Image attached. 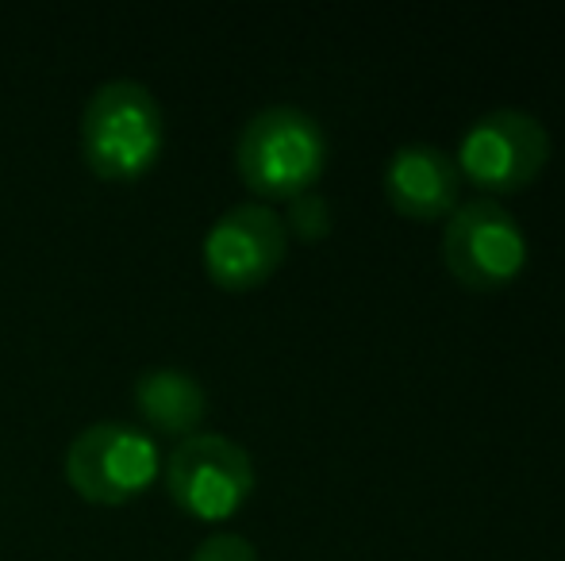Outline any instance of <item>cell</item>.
<instances>
[{
  "label": "cell",
  "mask_w": 565,
  "mask_h": 561,
  "mask_svg": "<svg viewBox=\"0 0 565 561\" xmlns=\"http://www.w3.org/2000/svg\"><path fill=\"white\" fill-rule=\"evenodd\" d=\"M235 162L254 193L300 196L320 181L328 165V136L305 108L269 105L243 123Z\"/></svg>",
  "instance_id": "cell-1"
},
{
  "label": "cell",
  "mask_w": 565,
  "mask_h": 561,
  "mask_svg": "<svg viewBox=\"0 0 565 561\" xmlns=\"http://www.w3.org/2000/svg\"><path fill=\"white\" fill-rule=\"evenodd\" d=\"M82 147L108 181L139 177L162 150V105L142 82L116 77L89 97L82 116Z\"/></svg>",
  "instance_id": "cell-2"
},
{
  "label": "cell",
  "mask_w": 565,
  "mask_h": 561,
  "mask_svg": "<svg viewBox=\"0 0 565 561\" xmlns=\"http://www.w3.org/2000/svg\"><path fill=\"white\" fill-rule=\"evenodd\" d=\"M162 446L150 431L135 423L100 420L70 439L62 470L74 493L97 504H119L139 496L162 470Z\"/></svg>",
  "instance_id": "cell-3"
},
{
  "label": "cell",
  "mask_w": 565,
  "mask_h": 561,
  "mask_svg": "<svg viewBox=\"0 0 565 561\" xmlns=\"http://www.w3.org/2000/svg\"><path fill=\"white\" fill-rule=\"evenodd\" d=\"M173 504L196 519H227L254 493V462L235 439L196 431L173 446L162 462Z\"/></svg>",
  "instance_id": "cell-4"
},
{
  "label": "cell",
  "mask_w": 565,
  "mask_h": 561,
  "mask_svg": "<svg viewBox=\"0 0 565 561\" xmlns=\"http://www.w3.org/2000/svg\"><path fill=\"white\" fill-rule=\"evenodd\" d=\"M443 262L466 289H504L527 266V235L497 201H469L450 212L443 231Z\"/></svg>",
  "instance_id": "cell-5"
},
{
  "label": "cell",
  "mask_w": 565,
  "mask_h": 561,
  "mask_svg": "<svg viewBox=\"0 0 565 561\" xmlns=\"http://www.w3.org/2000/svg\"><path fill=\"white\" fill-rule=\"evenodd\" d=\"M461 170L489 193H520L551 162V131L523 108H497L461 139Z\"/></svg>",
  "instance_id": "cell-6"
},
{
  "label": "cell",
  "mask_w": 565,
  "mask_h": 561,
  "mask_svg": "<svg viewBox=\"0 0 565 561\" xmlns=\"http://www.w3.org/2000/svg\"><path fill=\"white\" fill-rule=\"evenodd\" d=\"M285 224L266 204H235L204 235V266L227 289L262 284L285 258Z\"/></svg>",
  "instance_id": "cell-7"
},
{
  "label": "cell",
  "mask_w": 565,
  "mask_h": 561,
  "mask_svg": "<svg viewBox=\"0 0 565 561\" xmlns=\"http://www.w3.org/2000/svg\"><path fill=\"white\" fill-rule=\"evenodd\" d=\"M385 196L408 219H439L458 204V162L431 142H408L385 165Z\"/></svg>",
  "instance_id": "cell-8"
},
{
  "label": "cell",
  "mask_w": 565,
  "mask_h": 561,
  "mask_svg": "<svg viewBox=\"0 0 565 561\" xmlns=\"http://www.w3.org/2000/svg\"><path fill=\"white\" fill-rule=\"evenodd\" d=\"M135 408L154 431L189 439V434H196L204 412H209V397H204V385L189 369L147 366L135 377Z\"/></svg>",
  "instance_id": "cell-9"
},
{
  "label": "cell",
  "mask_w": 565,
  "mask_h": 561,
  "mask_svg": "<svg viewBox=\"0 0 565 561\" xmlns=\"http://www.w3.org/2000/svg\"><path fill=\"white\" fill-rule=\"evenodd\" d=\"M189 561H258V550H254V542L243 539V535L220 531V535H209V539L193 550Z\"/></svg>",
  "instance_id": "cell-10"
},
{
  "label": "cell",
  "mask_w": 565,
  "mask_h": 561,
  "mask_svg": "<svg viewBox=\"0 0 565 561\" xmlns=\"http://www.w3.org/2000/svg\"><path fill=\"white\" fill-rule=\"evenodd\" d=\"M292 227H297L305 239H320V235L331 227L328 204H323L320 196H312V193H300L297 201H292Z\"/></svg>",
  "instance_id": "cell-11"
}]
</instances>
